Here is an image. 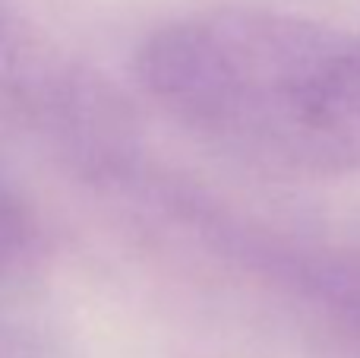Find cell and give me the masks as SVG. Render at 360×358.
<instances>
[{
	"label": "cell",
	"instance_id": "obj_1",
	"mask_svg": "<svg viewBox=\"0 0 360 358\" xmlns=\"http://www.w3.org/2000/svg\"><path fill=\"white\" fill-rule=\"evenodd\" d=\"M143 89L262 175L360 171V35L269 10L190 13L139 48Z\"/></svg>",
	"mask_w": 360,
	"mask_h": 358
},
{
	"label": "cell",
	"instance_id": "obj_2",
	"mask_svg": "<svg viewBox=\"0 0 360 358\" xmlns=\"http://www.w3.org/2000/svg\"><path fill=\"white\" fill-rule=\"evenodd\" d=\"M35 245V226L29 213L0 187V273L16 266Z\"/></svg>",
	"mask_w": 360,
	"mask_h": 358
}]
</instances>
